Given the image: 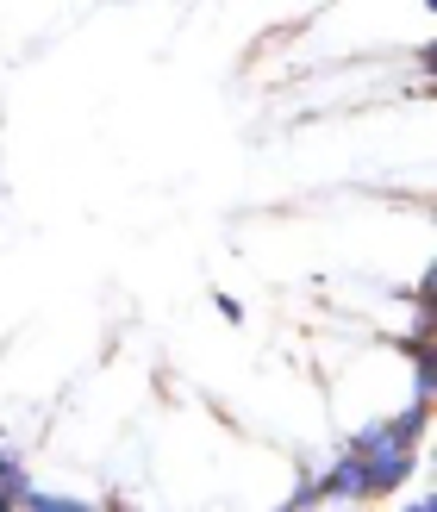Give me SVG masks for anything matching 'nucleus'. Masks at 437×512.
<instances>
[{"label": "nucleus", "instance_id": "nucleus-1", "mask_svg": "<svg viewBox=\"0 0 437 512\" xmlns=\"http://www.w3.org/2000/svg\"><path fill=\"white\" fill-rule=\"evenodd\" d=\"M0 506H7V494H0Z\"/></svg>", "mask_w": 437, "mask_h": 512}]
</instances>
